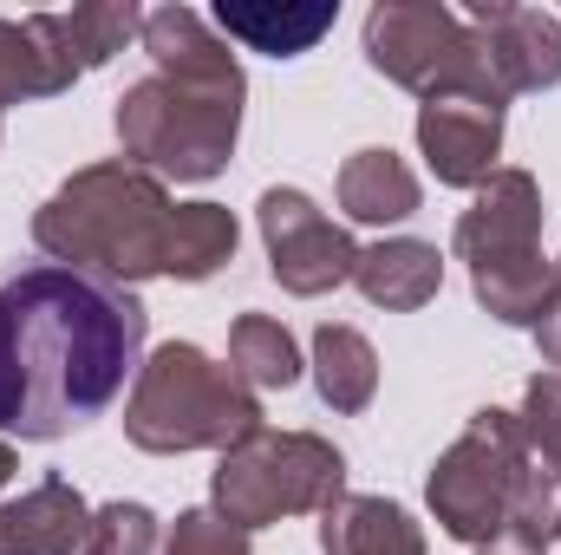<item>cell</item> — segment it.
<instances>
[{
	"mask_svg": "<svg viewBox=\"0 0 561 555\" xmlns=\"http://www.w3.org/2000/svg\"><path fill=\"white\" fill-rule=\"evenodd\" d=\"M144 340L138 287L46 256L0 269V438L53 444L105 418L138 380Z\"/></svg>",
	"mask_w": 561,
	"mask_h": 555,
	"instance_id": "1",
	"label": "cell"
},
{
	"mask_svg": "<svg viewBox=\"0 0 561 555\" xmlns=\"http://www.w3.org/2000/svg\"><path fill=\"white\" fill-rule=\"evenodd\" d=\"M150 72L118 92V144L125 163L150 170L157 183H209L229 170L236 138H242V59L229 39L183 0L150 7L138 33Z\"/></svg>",
	"mask_w": 561,
	"mask_h": 555,
	"instance_id": "2",
	"label": "cell"
},
{
	"mask_svg": "<svg viewBox=\"0 0 561 555\" xmlns=\"http://www.w3.org/2000/svg\"><path fill=\"white\" fill-rule=\"evenodd\" d=\"M170 216H176L170 183H157L150 170L125 163V157H105V163L72 170L33 209V242H39L46 262L138 287V281L163 275Z\"/></svg>",
	"mask_w": 561,
	"mask_h": 555,
	"instance_id": "3",
	"label": "cell"
},
{
	"mask_svg": "<svg viewBox=\"0 0 561 555\" xmlns=\"http://www.w3.org/2000/svg\"><path fill=\"white\" fill-rule=\"evenodd\" d=\"M262 424V399L216 366L196 340H163L144 353L138 380L125 393V438L150 457H183V451H229Z\"/></svg>",
	"mask_w": 561,
	"mask_h": 555,
	"instance_id": "4",
	"label": "cell"
},
{
	"mask_svg": "<svg viewBox=\"0 0 561 555\" xmlns=\"http://www.w3.org/2000/svg\"><path fill=\"white\" fill-rule=\"evenodd\" d=\"M340 497H346V457L320 431L255 424L216 457V477H209V510L249 536L287 517H320Z\"/></svg>",
	"mask_w": 561,
	"mask_h": 555,
	"instance_id": "5",
	"label": "cell"
},
{
	"mask_svg": "<svg viewBox=\"0 0 561 555\" xmlns=\"http://www.w3.org/2000/svg\"><path fill=\"white\" fill-rule=\"evenodd\" d=\"M523 464H529L523 418L503 412V406L470 412V424L437 451V464L424 477V503H431L437 530L450 543H470V550L503 543L510 503H516V484H523Z\"/></svg>",
	"mask_w": 561,
	"mask_h": 555,
	"instance_id": "6",
	"label": "cell"
},
{
	"mask_svg": "<svg viewBox=\"0 0 561 555\" xmlns=\"http://www.w3.org/2000/svg\"><path fill=\"white\" fill-rule=\"evenodd\" d=\"M366 66L419 99H483L510 105L477 33L444 0H379L366 13Z\"/></svg>",
	"mask_w": 561,
	"mask_h": 555,
	"instance_id": "7",
	"label": "cell"
},
{
	"mask_svg": "<svg viewBox=\"0 0 561 555\" xmlns=\"http://www.w3.org/2000/svg\"><path fill=\"white\" fill-rule=\"evenodd\" d=\"M255 223H262L268 275H275L287 294L313 301V294H333V287H346V281H353L359 242H353V236H346V229H340L313 196H307V190H294V183L262 190Z\"/></svg>",
	"mask_w": 561,
	"mask_h": 555,
	"instance_id": "8",
	"label": "cell"
},
{
	"mask_svg": "<svg viewBox=\"0 0 561 555\" xmlns=\"http://www.w3.org/2000/svg\"><path fill=\"white\" fill-rule=\"evenodd\" d=\"M542 183L516 163H503L490 183H477L470 209L457 216L450 229V249L457 262L470 269H490V262H523V256H542Z\"/></svg>",
	"mask_w": 561,
	"mask_h": 555,
	"instance_id": "9",
	"label": "cell"
},
{
	"mask_svg": "<svg viewBox=\"0 0 561 555\" xmlns=\"http://www.w3.org/2000/svg\"><path fill=\"white\" fill-rule=\"evenodd\" d=\"M463 26L477 33L496 86L510 99L523 92H549L561 86V20L542 7H516V0H470Z\"/></svg>",
	"mask_w": 561,
	"mask_h": 555,
	"instance_id": "10",
	"label": "cell"
},
{
	"mask_svg": "<svg viewBox=\"0 0 561 555\" xmlns=\"http://www.w3.org/2000/svg\"><path fill=\"white\" fill-rule=\"evenodd\" d=\"M419 157L444 190H477L503 163V105L483 99H424L419 105Z\"/></svg>",
	"mask_w": 561,
	"mask_h": 555,
	"instance_id": "11",
	"label": "cell"
},
{
	"mask_svg": "<svg viewBox=\"0 0 561 555\" xmlns=\"http://www.w3.org/2000/svg\"><path fill=\"white\" fill-rule=\"evenodd\" d=\"M85 530H92V503L59 471H46L33 490L0 503V555H79Z\"/></svg>",
	"mask_w": 561,
	"mask_h": 555,
	"instance_id": "12",
	"label": "cell"
},
{
	"mask_svg": "<svg viewBox=\"0 0 561 555\" xmlns=\"http://www.w3.org/2000/svg\"><path fill=\"white\" fill-rule=\"evenodd\" d=\"M333 20H340L333 0H216V13H209L216 33H229L236 46L268 53V59L313 53L333 33Z\"/></svg>",
	"mask_w": 561,
	"mask_h": 555,
	"instance_id": "13",
	"label": "cell"
},
{
	"mask_svg": "<svg viewBox=\"0 0 561 555\" xmlns=\"http://www.w3.org/2000/svg\"><path fill=\"white\" fill-rule=\"evenodd\" d=\"M353 287L386 314H419L444 287V256H437V242H419V236H386V242L359 249Z\"/></svg>",
	"mask_w": 561,
	"mask_h": 555,
	"instance_id": "14",
	"label": "cell"
},
{
	"mask_svg": "<svg viewBox=\"0 0 561 555\" xmlns=\"http://www.w3.org/2000/svg\"><path fill=\"white\" fill-rule=\"evenodd\" d=\"M320 555H424V530L405 503L346 490L320 510Z\"/></svg>",
	"mask_w": 561,
	"mask_h": 555,
	"instance_id": "15",
	"label": "cell"
},
{
	"mask_svg": "<svg viewBox=\"0 0 561 555\" xmlns=\"http://www.w3.org/2000/svg\"><path fill=\"white\" fill-rule=\"evenodd\" d=\"M424 190H419V170L399 157V150H386V144H366V150H353L346 163H340V209L353 216V223H366V229H386V223H405V216H419Z\"/></svg>",
	"mask_w": 561,
	"mask_h": 555,
	"instance_id": "16",
	"label": "cell"
},
{
	"mask_svg": "<svg viewBox=\"0 0 561 555\" xmlns=\"http://www.w3.org/2000/svg\"><path fill=\"white\" fill-rule=\"evenodd\" d=\"M39 33L53 39V53L72 66V72H99L112 66V53H125V39L144 33V7L131 0H92V7H72V13H33Z\"/></svg>",
	"mask_w": 561,
	"mask_h": 555,
	"instance_id": "17",
	"label": "cell"
},
{
	"mask_svg": "<svg viewBox=\"0 0 561 555\" xmlns=\"http://www.w3.org/2000/svg\"><path fill=\"white\" fill-rule=\"evenodd\" d=\"M313 393L327 412H366L379 399V353L359 327L346 320H327L313 327Z\"/></svg>",
	"mask_w": 561,
	"mask_h": 555,
	"instance_id": "18",
	"label": "cell"
},
{
	"mask_svg": "<svg viewBox=\"0 0 561 555\" xmlns=\"http://www.w3.org/2000/svg\"><path fill=\"white\" fill-rule=\"evenodd\" d=\"M72 66L53 53V39L39 33V20H0V118L7 105H26V99H59L72 92Z\"/></svg>",
	"mask_w": 561,
	"mask_h": 555,
	"instance_id": "19",
	"label": "cell"
},
{
	"mask_svg": "<svg viewBox=\"0 0 561 555\" xmlns=\"http://www.w3.org/2000/svg\"><path fill=\"white\" fill-rule=\"evenodd\" d=\"M236 242H242L236 209H222V203H176L163 275L170 281H209L222 262H236Z\"/></svg>",
	"mask_w": 561,
	"mask_h": 555,
	"instance_id": "20",
	"label": "cell"
},
{
	"mask_svg": "<svg viewBox=\"0 0 561 555\" xmlns=\"http://www.w3.org/2000/svg\"><path fill=\"white\" fill-rule=\"evenodd\" d=\"M470 294L490 320L503 327H529L549 314L556 301V262L549 256H523V262H490V269H470Z\"/></svg>",
	"mask_w": 561,
	"mask_h": 555,
	"instance_id": "21",
	"label": "cell"
},
{
	"mask_svg": "<svg viewBox=\"0 0 561 555\" xmlns=\"http://www.w3.org/2000/svg\"><path fill=\"white\" fill-rule=\"evenodd\" d=\"M229 373L249 393H287L300 380V347L275 314H236L229 327Z\"/></svg>",
	"mask_w": 561,
	"mask_h": 555,
	"instance_id": "22",
	"label": "cell"
},
{
	"mask_svg": "<svg viewBox=\"0 0 561 555\" xmlns=\"http://www.w3.org/2000/svg\"><path fill=\"white\" fill-rule=\"evenodd\" d=\"M163 543V523L150 503H99L92 510V530H85V550L79 555H157Z\"/></svg>",
	"mask_w": 561,
	"mask_h": 555,
	"instance_id": "23",
	"label": "cell"
},
{
	"mask_svg": "<svg viewBox=\"0 0 561 555\" xmlns=\"http://www.w3.org/2000/svg\"><path fill=\"white\" fill-rule=\"evenodd\" d=\"M163 555H255V543H249V530H236L216 510H183L163 530Z\"/></svg>",
	"mask_w": 561,
	"mask_h": 555,
	"instance_id": "24",
	"label": "cell"
},
{
	"mask_svg": "<svg viewBox=\"0 0 561 555\" xmlns=\"http://www.w3.org/2000/svg\"><path fill=\"white\" fill-rule=\"evenodd\" d=\"M523 438H529V451L536 457H549L561 464V373H536L529 380V393H523Z\"/></svg>",
	"mask_w": 561,
	"mask_h": 555,
	"instance_id": "25",
	"label": "cell"
},
{
	"mask_svg": "<svg viewBox=\"0 0 561 555\" xmlns=\"http://www.w3.org/2000/svg\"><path fill=\"white\" fill-rule=\"evenodd\" d=\"M536 347H542V366L561 373V287H556V301H549V314L536 320Z\"/></svg>",
	"mask_w": 561,
	"mask_h": 555,
	"instance_id": "26",
	"label": "cell"
},
{
	"mask_svg": "<svg viewBox=\"0 0 561 555\" xmlns=\"http://www.w3.org/2000/svg\"><path fill=\"white\" fill-rule=\"evenodd\" d=\"M20 477V451H13V438H0V490Z\"/></svg>",
	"mask_w": 561,
	"mask_h": 555,
	"instance_id": "27",
	"label": "cell"
},
{
	"mask_svg": "<svg viewBox=\"0 0 561 555\" xmlns=\"http://www.w3.org/2000/svg\"><path fill=\"white\" fill-rule=\"evenodd\" d=\"M470 555H542V550H523V543H490V550H470Z\"/></svg>",
	"mask_w": 561,
	"mask_h": 555,
	"instance_id": "28",
	"label": "cell"
},
{
	"mask_svg": "<svg viewBox=\"0 0 561 555\" xmlns=\"http://www.w3.org/2000/svg\"><path fill=\"white\" fill-rule=\"evenodd\" d=\"M556 287H561V256H556Z\"/></svg>",
	"mask_w": 561,
	"mask_h": 555,
	"instance_id": "29",
	"label": "cell"
},
{
	"mask_svg": "<svg viewBox=\"0 0 561 555\" xmlns=\"http://www.w3.org/2000/svg\"><path fill=\"white\" fill-rule=\"evenodd\" d=\"M556 477H561V464H556Z\"/></svg>",
	"mask_w": 561,
	"mask_h": 555,
	"instance_id": "30",
	"label": "cell"
}]
</instances>
